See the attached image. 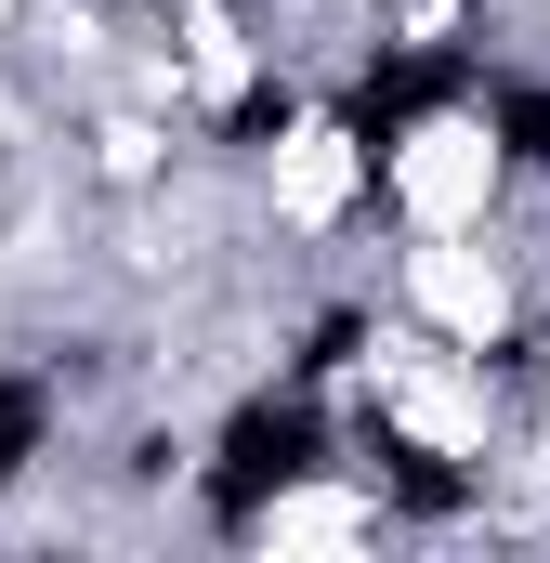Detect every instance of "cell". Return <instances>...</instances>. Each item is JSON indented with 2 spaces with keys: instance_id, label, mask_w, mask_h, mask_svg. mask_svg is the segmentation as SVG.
<instances>
[{
  "instance_id": "6da1fadb",
  "label": "cell",
  "mask_w": 550,
  "mask_h": 563,
  "mask_svg": "<svg viewBox=\"0 0 550 563\" xmlns=\"http://www.w3.org/2000/svg\"><path fill=\"white\" fill-rule=\"evenodd\" d=\"M315 472H328V407H315V380L237 394V420H223V445H210V525H223V538H263L275 498L315 485Z\"/></svg>"
},
{
  "instance_id": "7a4b0ae2",
  "label": "cell",
  "mask_w": 550,
  "mask_h": 563,
  "mask_svg": "<svg viewBox=\"0 0 550 563\" xmlns=\"http://www.w3.org/2000/svg\"><path fill=\"white\" fill-rule=\"evenodd\" d=\"M53 432H66V394H53L40 367H0V485H26V472L53 459Z\"/></svg>"
},
{
  "instance_id": "3957f363",
  "label": "cell",
  "mask_w": 550,
  "mask_h": 563,
  "mask_svg": "<svg viewBox=\"0 0 550 563\" xmlns=\"http://www.w3.org/2000/svg\"><path fill=\"white\" fill-rule=\"evenodd\" d=\"M288 132H301V92H288V79H250V92L223 106V144H237V157H275Z\"/></svg>"
},
{
  "instance_id": "277c9868",
  "label": "cell",
  "mask_w": 550,
  "mask_h": 563,
  "mask_svg": "<svg viewBox=\"0 0 550 563\" xmlns=\"http://www.w3.org/2000/svg\"><path fill=\"white\" fill-rule=\"evenodd\" d=\"M498 144L525 170H550V79H498Z\"/></svg>"
}]
</instances>
